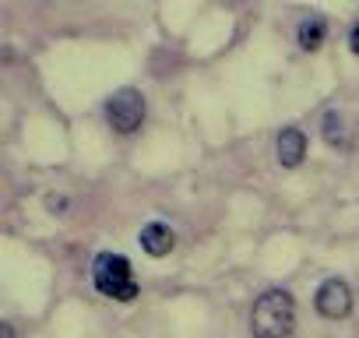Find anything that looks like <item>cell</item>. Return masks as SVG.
Masks as SVG:
<instances>
[{
  "label": "cell",
  "instance_id": "6da1fadb",
  "mask_svg": "<svg viewBox=\"0 0 359 338\" xmlns=\"http://www.w3.org/2000/svg\"><path fill=\"white\" fill-rule=\"evenodd\" d=\"M296 327V299L285 289H268L254 299L250 331L254 338H289Z\"/></svg>",
  "mask_w": 359,
  "mask_h": 338
},
{
  "label": "cell",
  "instance_id": "7a4b0ae2",
  "mask_svg": "<svg viewBox=\"0 0 359 338\" xmlns=\"http://www.w3.org/2000/svg\"><path fill=\"white\" fill-rule=\"evenodd\" d=\"M92 285H95L102 296H109V299H134V296H137L134 271H130L127 257L116 254V250L95 254V261H92Z\"/></svg>",
  "mask_w": 359,
  "mask_h": 338
},
{
  "label": "cell",
  "instance_id": "3957f363",
  "mask_svg": "<svg viewBox=\"0 0 359 338\" xmlns=\"http://www.w3.org/2000/svg\"><path fill=\"white\" fill-rule=\"evenodd\" d=\"M106 120L116 134H134L144 123V95L137 88H120L106 102Z\"/></svg>",
  "mask_w": 359,
  "mask_h": 338
},
{
  "label": "cell",
  "instance_id": "277c9868",
  "mask_svg": "<svg viewBox=\"0 0 359 338\" xmlns=\"http://www.w3.org/2000/svg\"><path fill=\"white\" fill-rule=\"evenodd\" d=\"M313 306H317V313L327 317V320L348 317V310H352V292H348V285H345L341 278H327V282H320Z\"/></svg>",
  "mask_w": 359,
  "mask_h": 338
},
{
  "label": "cell",
  "instance_id": "5b68a950",
  "mask_svg": "<svg viewBox=\"0 0 359 338\" xmlns=\"http://www.w3.org/2000/svg\"><path fill=\"white\" fill-rule=\"evenodd\" d=\"M137 243H141L144 254H151V257H165V254L176 247V236H172V229H169L165 222H148V226L137 233Z\"/></svg>",
  "mask_w": 359,
  "mask_h": 338
},
{
  "label": "cell",
  "instance_id": "8992f818",
  "mask_svg": "<svg viewBox=\"0 0 359 338\" xmlns=\"http://www.w3.org/2000/svg\"><path fill=\"white\" fill-rule=\"evenodd\" d=\"M303 158H306V137H303V130L285 127L278 134V162H282V169H296V165H303Z\"/></svg>",
  "mask_w": 359,
  "mask_h": 338
},
{
  "label": "cell",
  "instance_id": "52a82bcc",
  "mask_svg": "<svg viewBox=\"0 0 359 338\" xmlns=\"http://www.w3.org/2000/svg\"><path fill=\"white\" fill-rule=\"evenodd\" d=\"M324 36H327V25H324V18H306V22H299V46H303L306 53L320 50Z\"/></svg>",
  "mask_w": 359,
  "mask_h": 338
},
{
  "label": "cell",
  "instance_id": "ba28073f",
  "mask_svg": "<svg viewBox=\"0 0 359 338\" xmlns=\"http://www.w3.org/2000/svg\"><path fill=\"white\" fill-rule=\"evenodd\" d=\"M324 137H327V144H345V120H341V113H327L324 116Z\"/></svg>",
  "mask_w": 359,
  "mask_h": 338
},
{
  "label": "cell",
  "instance_id": "9c48e42d",
  "mask_svg": "<svg viewBox=\"0 0 359 338\" xmlns=\"http://www.w3.org/2000/svg\"><path fill=\"white\" fill-rule=\"evenodd\" d=\"M348 43H352V50H355V53H359V25H355V29H352V39H348Z\"/></svg>",
  "mask_w": 359,
  "mask_h": 338
},
{
  "label": "cell",
  "instance_id": "30bf717a",
  "mask_svg": "<svg viewBox=\"0 0 359 338\" xmlns=\"http://www.w3.org/2000/svg\"><path fill=\"white\" fill-rule=\"evenodd\" d=\"M0 338H11V324H0Z\"/></svg>",
  "mask_w": 359,
  "mask_h": 338
}]
</instances>
